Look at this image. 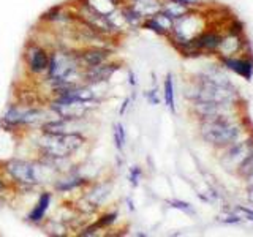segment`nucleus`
<instances>
[{
	"instance_id": "obj_8",
	"label": "nucleus",
	"mask_w": 253,
	"mask_h": 237,
	"mask_svg": "<svg viewBox=\"0 0 253 237\" xmlns=\"http://www.w3.org/2000/svg\"><path fill=\"white\" fill-rule=\"evenodd\" d=\"M119 70V65L114 62H105L89 70H83V82L89 85H100L108 82L113 75Z\"/></svg>"
},
{
	"instance_id": "obj_15",
	"label": "nucleus",
	"mask_w": 253,
	"mask_h": 237,
	"mask_svg": "<svg viewBox=\"0 0 253 237\" xmlns=\"http://www.w3.org/2000/svg\"><path fill=\"white\" fill-rule=\"evenodd\" d=\"M225 63H226V67H228V68H231L233 71H236L237 75H242L245 79H250V78H252V71H253L252 62L226 59V60H225Z\"/></svg>"
},
{
	"instance_id": "obj_23",
	"label": "nucleus",
	"mask_w": 253,
	"mask_h": 237,
	"mask_svg": "<svg viewBox=\"0 0 253 237\" xmlns=\"http://www.w3.org/2000/svg\"><path fill=\"white\" fill-rule=\"evenodd\" d=\"M242 212H245V213H247V215H249V218H250V220H253V212H252V210H247V209H242Z\"/></svg>"
},
{
	"instance_id": "obj_18",
	"label": "nucleus",
	"mask_w": 253,
	"mask_h": 237,
	"mask_svg": "<svg viewBox=\"0 0 253 237\" xmlns=\"http://www.w3.org/2000/svg\"><path fill=\"white\" fill-rule=\"evenodd\" d=\"M117 217H119L117 212H106V213H103V215L97 221H95V223L98 225L100 229H108V228H111L116 223Z\"/></svg>"
},
{
	"instance_id": "obj_5",
	"label": "nucleus",
	"mask_w": 253,
	"mask_h": 237,
	"mask_svg": "<svg viewBox=\"0 0 253 237\" xmlns=\"http://www.w3.org/2000/svg\"><path fill=\"white\" fill-rule=\"evenodd\" d=\"M196 101H213V103H225L231 105L233 101V92L228 89V85L217 81L212 78H204L200 81L198 90L195 92Z\"/></svg>"
},
{
	"instance_id": "obj_2",
	"label": "nucleus",
	"mask_w": 253,
	"mask_h": 237,
	"mask_svg": "<svg viewBox=\"0 0 253 237\" xmlns=\"http://www.w3.org/2000/svg\"><path fill=\"white\" fill-rule=\"evenodd\" d=\"M46 120H49V117H47V113L43 109L11 105L10 108H6L5 114L0 118V126L3 130H16L21 128V126L32 125L42 126V123H44Z\"/></svg>"
},
{
	"instance_id": "obj_14",
	"label": "nucleus",
	"mask_w": 253,
	"mask_h": 237,
	"mask_svg": "<svg viewBox=\"0 0 253 237\" xmlns=\"http://www.w3.org/2000/svg\"><path fill=\"white\" fill-rule=\"evenodd\" d=\"M193 46L196 47V49H217V47H220V43H221V38L215 34H201L198 35L196 38L192 40Z\"/></svg>"
},
{
	"instance_id": "obj_12",
	"label": "nucleus",
	"mask_w": 253,
	"mask_h": 237,
	"mask_svg": "<svg viewBox=\"0 0 253 237\" xmlns=\"http://www.w3.org/2000/svg\"><path fill=\"white\" fill-rule=\"evenodd\" d=\"M109 195H111V184L109 182H105V184H97L93 187V190H90V192L85 195V201L89 202V205H92L93 209H97L98 205H101L108 199Z\"/></svg>"
},
{
	"instance_id": "obj_1",
	"label": "nucleus",
	"mask_w": 253,
	"mask_h": 237,
	"mask_svg": "<svg viewBox=\"0 0 253 237\" xmlns=\"http://www.w3.org/2000/svg\"><path fill=\"white\" fill-rule=\"evenodd\" d=\"M87 142L83 133H43L37 139L40 157L68 160Z\"/></svg>"
},
{
	"instance_id": "obj_4",
	"label": "nucleus",
	"mask_w": 253,
	"mask_h": 237,
	"mask_svg": "<svg viewBox=\"0 0 253 237\" xmlns=\"http://www.w3.org/2000/svg\"><path fill=\"white\" fill-rule=\"evenodd\" d=\"M97 105L98 101H65L54 98L49 101L47 108L55 117L67 118V120H84Z\"/></svg>"
},
{
	"instance_id": "obj_20",
	"label": "nucleus",
	"mask_w": 253,
	"mask_h": 237,
	"mask_svg": "<svg viewBox=\"0 0 253 237\" xmlns=\"http://www.w3.org/2000/svg\"><path fill=\"white\" fill-rule=\"evenodd\" d=\"M172 207H176V209H180V210H184V212H192V209H190V205L187 202H182V201H171L169 202Z\"/></svg>"
},
{
	"instance_id": "obj_17",
	"label": "nucleus",
	"mask_w": 253,
	"mask_h": 237,
	"mask_svg": "<svg viewBox=\"0 0 253 237\" xmlns=\"http://www.w3.org/2000/svg\"><path fill=\"white\" fill-rule=\"evenodd\" d=\"M113 138H114V144H116L117 150H122L125 147V142H126V134H125V128H124L122 123L114 125Z\"/></svg>"
},
{
	"instance_id": "obj_9",
	"label": "nucleus",
	"mask_w": 253,
	"mask_h": 237,
	"mask_svg": "<svg viewBox=\"0 0 253 237\" xmlns=\"http://www.w3.org/2000/svg\"><path fill=\"white\" fill-rule=\"evenodd\" d=\"M89 182H87L85 177L83 176H78L76 172H71L68 171V177H57L54 180V190L55 192H60V193H70L73 190H78L81 187H85Z\"/></svg>"
},
{
	"instance_id": "obj_16",
	"label": "nucleus",
	"mask_w": 253,
	"mask_h": 237,
	"mask_svg": "<svg viewBox=\"0 0 253 237\" xmlns=\"http://www.w3.org/2000/svg\"><path fill=\"white\" fill-rule=\"evenodd\" d=\"M165 103L168 105V108L172 111H176V103H174V84H172V76L168 75L165 79Z\"/></svg>"
},
{
	"instance_id": "obj_19",
	"label": "nucleus",
	"mask_w": 253,
	"mask_h": 237,
	"mask_svg": "<svg viewBox=\"0 0 253 237\" xmlns=\"http://www.w3.org/2000/svg\"><path fill=\"white\" fill-rule=\"evenodd\" d=\"M139 177H141V169L138 168V166H134V168L130 169V176H128L130 184H131L133 187H138V184H139Z\"/></svg>"
},
{
	"instance_id": "obj_21",
	"label": "nucleus",
	"mask_w": 253,
	"mask_h": 237,
	"mask_svg": "<svg viewBox=\"0 0 253 237\" xmlns=\"http://www.w3.org/2000/svg\"><path fill=\"white\" fill-rule=\"evenodd\" d=\"M128 103H130V98H126V100L124 101V105H122L121 111H119V113H121V116H122V114L125 113V109H126V108H128Z\"/></svg>"
},
{
	"instance_id": "obj_3",
	"label": "nucleus",
	"mask_w": 253,
	"mask_h": 237,
	"mask_svg": "<svg viewBox=\"0 0 253 237\" xmlns=\"http://www.w3.org/2000/svg\"><path fill=\"white\" fill-rule=\"evenodd\" d=\"M201 134L203 138L212 146L223 147L229 146L239 136V126L228 120V117H218V118H208L201 125Z\"/></svg>"
},
{
	"instance_id": "obj_13",
	"label": "nucleus",
	"mask_w": 253,
	"mask_h": 237,
	"mask_svg": "<svg viewBox=\"0 0 253 237\" xmlns=\"http://www.w3.org/2000/svg\"><path fill=\"white\" fill-rule=\"evenodd\" d=\"M130 5L142 18H150V16L162 11V3L158 0H130Z\"/></svg>"
},
{
	"instance_id": "obj_24",
	"label": "nucleus",
	"mask_w": 253,
	"mask_h": 237,
	"mask_svg": "<svg viewBox=\"0 0 253 237\" xmlns=\"http://www.w3.org/2000/svg\"><path fill=\"white\" fill-rule=\"evenodd\" d=\"M113 2H114L116 5H121V3H124V2H126V0H113Z\"/></svg>"
},
{
	"instance_id": "obj_10",
	"label": "nucleus",
	"mask_w": 253,
	"mask_h": 237,
	"mask_svg": "<svg viewBox=\"0 0 253 237\" xmlns=\"http://www.w3.org/2000/svg\"><path fill=\"white\" fill-rule=\"evenodd\" d=\"M51 201H52V193L51 192H43L42 195H40L37 204L27 213V220L30 221V223H34V225L42 223V221L44 220V217H46L47 209H49V205H51Z\"/></svg>"
},
{
	"instance_id": "obj_11",
	"label": "nucleus",
	"mask_w": 253,
	"mask_h": 237,
	"mask_svg": "<svg viewBox=\"0 0 253 237\" xmlns=\"http://www.w3.org/2000/svg\"><path fill=\"white\" fill-rule=\"evenodd\" d=\"M253 152V149L250 147V142H242V144H237L234 146L229 152L226 154V157L223 158V164L226 166H231V164H236V166H241L242 161L247 158L250 154Z\"/></svg>"
},
{
	"instance_id": "obj_7",
	"label": "nucleus",
	"mask_w": 253,
	"mask_h": 237,
	"mask_svg": "<svg viewBox=\"0 0 253 237\" xmlns=\"http://www.w3.org/2000/svg\"><path fill=\"white\" fill-rule=\"evenodd\" d=\"M76 57L81 70H89L111 60V51L101 46H89L81 51H76Z\"/></svg>"
},
{
	"instance_id": "obj_6",
	"label": "nucleus",
	"mask_w": 253,
	"mask_h": 237,
	"mask_svg": "<svg viewBox=\"0 0 253 237\" xmlns=\"http://www.w3.org/2000/svg\"><path fill=\"white\" fill-rule=\"evenodd\" d=\"M49 55L51 52L46 47L32 41L24 49L22 59L30 75H43L46 73L47 67H49Z\"/></svg>"
},
{
	"instance_id": "obj_22",
	"label": "nucleus",
	"mask_w": 253,
	"mask_h": 237,
	"mask_svg": "<svg viewBox=\"0 0 253 237\" xmlns=\"http://www.w3.org/2000/svg\"><path fill=\"white\" fill-rule=\"evenodd\" d=\"M5 190H6V184H5V179H3L2 176H0V193H2V192H5Z\"/></svg>"
}]
</instances>
